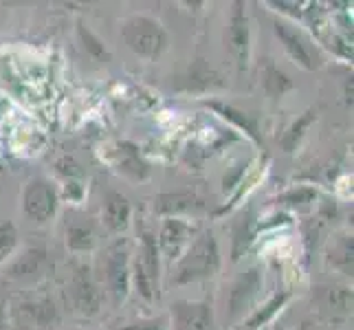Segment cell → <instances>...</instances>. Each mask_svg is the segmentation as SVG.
Wrapping results in <instances>:
<instances>
[{
	"label": "cell",
	"mask_w": 354,
	"mask_h": 330,
	"mask_svg": "<svg viewBox=\"0 0 354 330\" xmlns=\"http://www.w3.org/2000/svg\"><path fill=\"white\" fill-rule=\"evenodd\" d=\"M121 38H124L126 46L134 55H139L143 59L161 57L169 42L163 24L145 14L128 16L121 22Z\"/></svg>",
	"instance_id": "3957f363"
},
{
	"label": "cell",
	"mask_w": 354,
	"mask_h": 330,
	"mask_svg": "<svg viewBox=\"0 0 354 330\" xmlns=\"http://www.w3.org/2000/svg\"><path fill=\"white\" fill-rule=\"evenodd\" d=\"M218 271H221V247L212 231H203L169 268V284L187 286L212 279Z\"/></svg>",
	"instance_id": "6da1fadb"
},
{
	"label": "cell",
	"mask_w": 354,
	"mask_h": 330,
	"mask_svg": "<svg viewBox=\"0 0 354 330\" xmlns=\"http://www.w3.org/2000/svg\"><path fill=\"white\" fill-rule=\"evenodd\" d=\"M203 201L194 192H169L154 199V212L163 218H180L183 214L201 212Z\"/></svg>",
	"instance_id": "5bb4252c"
},
{
	"label": "cell",
	"mask_w": 354,
	"mask_h": 330,
	"mask_svg": "<svg viewBox=\"0 0 354 330\" xmlns=\"http://www.w3.org/2000/svg\"><path fill=\"white\" fill-rule=\"evenodd\" d=\"M273 31L277 35V40L282 42L288 57L297 66L306 68V71H317V68L324 66L322 48L317 46L299 27H295V24H290L286 20H275L273 22Z\"/></svg>",
	"instance_id": "8992f818"
},
{
	"label": "cell",
	"mask_w": 354,
	"mask_h": 330,
	"mask_svg": "<svg viewBox=\"0 0 354 330\" xmlns=\"http://www.w3.org/2000/svg\"><path fill=\"white\" fill-rule=\"evenodd\" d=\"M71 330H97V328H71Z\"/></svg>",
	"instance_id": "1f68e13d"
},
{
	"label": "cell",
	"mask_w": 354,
	"mask_h": 330,
	"mask_svg": "<svg viewBox=\"0 0 354 330\" xmlns=\"http://www.w3.org/2000/svg\"><path fill=\"white\" fill-rule=\"evenodd\" d=\"M225 42L238 68H247L251 55V31H249L247 14H244V3H234V11H231L229 27L225 33Z\"/></svg>",
	"instance_id": "7c38bea8"
},
{
	"label": "cell",
	"mask_w": 354,
	"mask_h": 330,
	"mask_svg": "<svg viewBox=\"0 0 354 330\" xmlns=\"http://www.w3.org/2000/svg\"><path fill=\"white\" fill-rule=\"evenodd\" d=\"M46 266V251L42 247H29L24 249L16 262L7 268V275L14 279H24L42 273V268Z\"/></svg>",
	"instance_id": "e0dca14e"
},
{
	"label": "cell",
	"mask_w": 354,
	"mask_h": 330,
	"mask_svg": "<svg viewBox=\"0 0 354 330\" xmlns=\"http://www.w3.org/2000/svg\"><path fill=\"white\" fill-rule=\"evenodd\" d=\"M299 330H326V328L319 322H315V320H304Z\"/></svg>",
	"instance_id": "f546056e"
},
{
	"label": "cell",
	"mask_w": 354,
	"mask_h": 330,
	"mask_svg": "<svg viewBox=\"0 0 354 330\" xmlns=\"http://www.w3.org/2000/svg\"><path fill=\"white\" fill-rule=\"evenodd\" d=\"M11 322L16 330H55L59 315L55 302L48 295L29 297L11 309Z\"/></svg>",
	"instance_id": "ba28073f"
},
{
	"label": "cell",
	"mask_w": 354,
	"mask_h": 330,
	"mask_svg": "<svg viewBox=\"0 0 354 330\" xmlns=\"http://www.w3.org/2000/svg\"><path fill=\"white\" fill-rule=\"evenodd\" d=\"M174 330H216L214 306L205 300H178L169 306Z\"/></svg>",
	"instance_id": "8fae6325"
},
{
	"label": "cell",
	"mask_w": 354,
	"mask_h": 330,
	"mask_svg": "<svg viewBox=\"0 0 354 330\" xmlns=\"http://www.w3.org/2000/svg\"><path fill=\"white\" fill-rule=\"evenodd\" d=\"M262 82H264V91L271 95V97H284L288 91L295 89V84L292 80L286 75L282 68H277L275 64H268L264 68V75H262Z\"/></svg>",
	"instance_id": "44dd1931"
},
{
	"label": "cell",
	"mask_w": 354,
	"mask_h": 330,
	"mask_svg": "<svg viewBox=\"0 0 354 330\" xmlns=\"http://www.w3.org/2000/svg\"><path fill=\"white\" fill-rule=\"evenodd\" d=\"M290 300V293H277L271 300H268L260 311H255L247 317L244 322V330H260L264 324H268L273 317L286 306V302Z\"/></svg>",
	"instance_id": "d6986e66"
},
{
	"label": "cell",
	"mask_w": 354,
	"mask_h": 330,
	"mask_svg": "<svg viewBox=\"0 0 354 330\" xmlns=\"http://www.w3.org/2000/svg\"><path fill=\"white\" fill-rule=\"evenodd\" d=\"M253 242V223L251 218H244L236 225V231H234V260H240L244 251L249 249V244Z\"/></svg>",
	"instance_id": "d4e9b609"
},
{
	"label": "cell",
	"mask_w": 354,
	"mask_h": 330,
	"mask_svg": "<svg viewBox=\"0 0 354 330\" xmlns=\"http://www.w3.org/2000/svg\"><path fill=\"white\" fill-rule=\"evenodd\" d=\"M130 282L143 302H156L161 293V255L156 249V238L145 231L137 249L130 255Z\"/></svg>",
	"instance_id": "7a4b0ae2"
},
{
	"label": "cell",
	"mask_w": 354,
	"mask_h": 330,
	"mask_svg": "<svg viewBox=\"0 0 354 330\" xmlns=\"http://www.w3.org/2000/svg\"><path fill=\"white\" fill-rule=\"evenodd\" d=\"M7 322H9V315H7V309H5L3 300H0V330H5Z\"/></svg>",
	"instance_id": "4dcf8cb0"
},
{
	"label": "cell",
	"mask_w": 354,
	"mask_h": 330,
	"mask_svg": "<svg viewBox=\"0 0 354 330\" xmlns=\"http://www.w3.org/2000/svg\"><path fill=\"white\" fill-rule=\"evenodd\" d=\"M262 291V271L258 266L244 271L229 288L227 295V320L229 324H236L244 320V315L253 311V304Z\"/></svg>",
	"instance_id": "9c48e42d"
},
{
	"label": "cell",
	"mask_w": 354,
	"mask_h": 330,
	"mask_svg": "<svg viewBox=\"0 0 354 330\" xmlns=\"http://www.w3.org/2000/svg\"><path fill=\"white\" fill-rule=\"evenodd\" d=\"M317 119V113L315 110H306V113H304L295 124H292L286 132H284V137H282V148L286 150V152H292L297 148V143L301 141V137H304V132H306L310 126H313V121Z\"/></svg>",
	"instance_id": "603a6c76"
},
{
	"label": "cell",
	"mask_w": 354,
	"mask_h": 330,
	"mask_svg": "<svg viewBox=\"0 0 354 330\" xmlns=\"http://www.w3.org/2000/svg\"><path fill=\"white\" fill-rule=\"evenodd\" d=\"M275 330H284V328L282 326H275Z\"/></svg>",
	"instance_id": "d6a6232c"
},
{
	"label": "cell",
	"mask_w": 354,
	"mask_h": 330,
	"mask_svg": "<svg viewBox=\"0 0 354 330\" xmlns=\"http://www.w3.org/2000/svg\"><path fill=\"white\" fill-rule=\"evenodd\" d=\"M209 108H214L218 115L221 117H225V119H229L231 124H234L236 128H240L242 132H247L249 137L255 141V143H260V134H258V126H255V121L253 119H249L244 113H240V110H236L234 106H225V104H218V102H209L207 104Z\"/></svg>",
	"instance_id": "ffe728a7"
},
{
	"label": "cell",
	"mask_w": 354,
	"mask_h": 330,
	"mask_svg": "<svg viewBox=\"0 0 354 330\" xmlns=\"http://www.w3.org/2000/svg\"><path fill=\"white\" fill-rule=\"evenodd\" d=\"M20 244V231L11 220H3L0 223V264L14 258V253Z\"/></svg>",
	"instance_id": "cb8c5ba5"
},
{
	"label": "cell",
	"mask_w": 354,
	"mask_h": 330,
	"mask_svg": "<svg viewBox=\"0 0 354 330\" xmlns=\"http://www.w3.org/2000/svg\"><path fill=\"white\" fill-rule=\"evenodd\" d=\"M22 212L29 220L38 225H44L53 220L59 210V192L53 181L44 176H35L27 181L22 187Z\"/></svg>",
	"instance_id": "52a82bcc"
},
{
	"label": "cell",
	"mask_w": 354,
	"mask_h": 330,
	"mask_svg": "<svg viewBox=\"0 0 354 330\" xmlns=\"http://www.w3.org/2000/svg\"><path fill=\"white\" fill-rule=\"evenodd\" d=\"M0 172H3V163H0Z\"/></svg>",
	"instance_id": "836d02e7"
},
{
	"label": "cell",
	"mask_w": 354,
	"mask_h": 330,
	"mask_svg": "<svg viewBox=\"0 0 354 330\" xmlns=\"http://www.w3.org/2000/svg\"><path fill=\"white\" fill-rule=\"evenodd\" d=\"M203 82V91L207 89H214V86H221V75L214 71V68H207L205 64H196V68H192V75L187 80V89H196V84Z\"/></svg>",
	"instance_id": "484cf974"
},
{
	"label": "cell",
	"mask_w": 354,
	"mask_h": 330,
	"mask_svg": "<svg viewBox=\"0 0 354 330\" xmlns=\"http://www.w3.org/2000/svg\"><path fill=\"white\" fill-rule=\"evenodd\" d=\"M324 309H328L335 315H348L352 311V291L339 288V286H328L324 291Z\"/></svg>",
	"instance_id": "7402d4cb"
},
{
	"label": "cell",
	"mask_w": 354,
	"mask_h": 330,
	"mask_svg": "<svg viewBox=\"0 0 354 330\" xmlns=\"http://www.w3.org/2000/svg\"><path fill=\"white\" fill-rule=\"evenodd\" d=\"M64 302L73 315L95 317L102 313L104 295L86 264H77L64 288Z\"/></svg>",
	"instance_id": "277c9868"
},
{
	"label": "cell",
	"mask_w": 354,
	"mask_h": 330,
	"mask_svg": "<svg viewBox=\"0 0 354 330\" xmlns=\"http://www.w3.org/2000/svg\"><path fill=\"white\" fill-rule=\"evenodd\" d=\"M198 236L196 225H192L189 220L183 218H163L161 231H158L156 238V249L158 255H163L167 264L172 266L185 249L192 244V240Z\"/></svg>",
	"instance_id": "30bf717a"
},
{
	"label": "cell",
	"mask_w": 354,
	"mask_h": 330,
	"mask_svg": "<svg viewBox=\"0 0 354 330\" xmlns=\"http://www.w3.org/2000/svg\"><path fill=\"white\" fill-rule=\"evenodd\" d=\"M326 260L341 275L352 277V236H337L326 251Z\"/></svg>",
	"instance_id": "ac0fdd59"
},
{
	"label": "cell",
	"mask_w": 354,
	"mask_h": 330,
	"mask_svg": "<svg viewBox=\"0 0 354 330\" xmlns=\"http://www.w3.org/2000/svg\"><path fill=\"white\" fill-rule=\"evenodd\" d=\"M132 223V205L121 192H106L102 201V225L111 234H124Z\"/></svg>",
	"instance_id": "4fadbf2b"
},
{
	"label": "cell",
	"mask_w": 354,
	"mask_h": 330,
	"mask_svg": "<svg viewBox=\"0 0 354 330\" xmlns=\"http://www.w3.org/2000/svg\"><path fill=\"white\" fill-rule=\"evenodd\" d=\"M80 35H82V40L86 42V46H88V51H91V53H95V55H104V57H106L104 46L100 44V40H97V38H95V35H93L88 29L80 27Z\"/></svg>",
	"instance_id": "f1b7e54d"
},
{
	"label": "cell",
	"mask_w": 354,
	"mask_h": 330,
	"mask_svg": "<svg viewBox=\"0 0 354 330\" xmlns=\"http://www.w3.org/2000/svg\"><path fill=\"white\" fill-rule=\"evenodd\" d=\"M115 330H169V320L165 315L150 317V320H139V322L126 324V326L115 328Z\"/></svg>",
	"instance_id": "83f0119b"
},
{
	"label": "cell",
	"mask_w": 354,
	"mask_h": 330,
	"mask_svg": "<svg viewBox=\"0 0 354 330\" xmlns=\"http://www.w3.org/2000/svg\"><path fill=\"white\" fill-rule=\"evenodd\" d=\"M113 165L119 174H124L132 181H143L150 174V165L143 161L139 150L132 143H119L113 152Z\"/></svg>",
	"instance_id": "2e32d148"
},
{
	"label": "cell",
	"mask_w": 354,
	"mask_h": 330,
	"mask_svg": "<svg viewBox=\"0 0 354 330\" xmlns=\"http://www.w3.org/2000/svg\"><path fill=\"white\" fill-rule=\"evenodd\" d=\"M130 247L126 240H117L111 247L106 249L102 268H104V279H106V288L108 295H111L115 306H121L128 295H130Z\"/></svg>",
	"instance_id": "5b68a950"
},
{
	"label": "cell",
	"mask_w": 354,
	"mask_h": 330,
	"mask_svg": "<svg viewBox=\"0 0 354 330\" xmlns=\"http://www.w3.org/2000/svg\"><path fill=\"white\" fill-rule=\"evenodd\" d=\"M100 242V231L91 218H75L66 223V247L73 253H88Z\"/></svg>",
	"instance_id": "9a60e30c"
},
{
	"label": "cell",
	"mask_w": 354,
	"mask_h": 330,
	"mask_svg": "<svg viewBox=\"0 0 354 330\" xmlns=\"http://www.w3.org/2000/svg\"><path fill=\"white\" fill-rule=\"evenodd\" d=\"M317 199V192L313 187H297V190H290L286 194L277 199V203L288 205V207H301V205H308Z\"/></svg>",
	"instance_id": "4316f807"
}]
</instances>
